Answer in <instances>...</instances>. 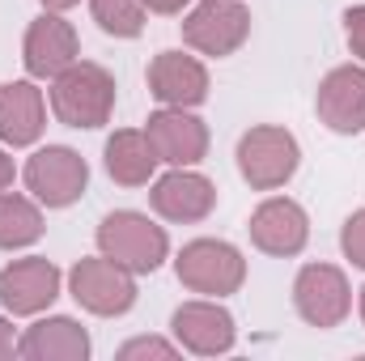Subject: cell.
<instances>
[{"mask_svg": "<svg viewBox=\"0 0 365 361\" xmlns=\"http://www.w3.org/2000/svg\"><path fill=\"white\" fill-rule=\"evenodd\" d=\"M77 51H81V39L73 30V21H64L60 13H43L30 21L26 30V43H21V64L34 81H47V77H60L68 64H77Z\"/></svg>", "mask_w": 365, "mask_h": 361, "instance_id": "obj_10", "label": "cell"}, {"mask_svg": "<svg viewBox=\"0 0 365 361\" xmlns=\"http://www.w3.org/2000/svg\"><path fill=\"white\" fill-rule=\"evenodd\" d=\"M98 251L106 260H115L119 268L136 272H158L170 255V238L158 221H149L145 213L136 208H119V213H106L102 225H98Z\"/></svg>", "mask_w": 365, "mask_h": 361, "instance_id": "obj_2", "label": "cell"}, {"mask_svg": "<svg viewBox=\"0 0 365 361\" xmlns=\"http://www.w3.org/2000/svg\"><path fill=\"white\" fill-rule=\"evenodd\" d=\"M175 353H179V345H170V340H162V336H136V340H128V345L119 349V361H136V357L170 361Z\"/></svg>", "mask_w": 365, "mask_h": 361, "instance_id": "obj_22", "label": "cell"}, {"mask_svg": "<svg viewBox=\"0 0 365 361\" xmlns=\"http://www.w3.org/2000/svg\"><path fill=\"white\" fill-rule=\"evenodd\" d=\"M247 230H251V243H255L264 255L289 260V255H297V251L306 247V238H310V217H306V208H302L297 200L272 195V200H264V204L251 213Z\"/></svg>", "mask_w": 365, "mask_h": 361, "instance_id": "obj_12", "label": "cell"}, {"mask_svg": "<svg viewBox=\"0 0 365 361\" xmlns=\"http://www.w3.org/2000/svg\"><path fill=\"white\" fill-rule=\"evenodd\" d=\"M170 332H175V345L195 353V357H221L234 349L238 340V327H234V315L221 306V298H200V302H182L179 310L170 315Z\"/></svg>", "mask_w": 365, "mask_h": 361, "instance_id": "obj_9", "label": "cell"}, {"mask_svg": "<svg viewBox=\"0 0 365 361\" xmlns=\"http://www.w3.org/2000/svg\"><path fill=\"white\" fill-rule=\"evenodd\" d=\"M13 179H17V171H13V158L0 149V191H9V187H13Z\"/></svg>", "mask_w": 365, "mask_h": 361, "instance_id": "obj_27", "label": "cell"}, {"mask_svg": "<svg viewBox=\"0 0 365 361\" xmlns=\"http://www.w3.org/2000/svg\"><path fill=\"white\" fill-rule=\"evenodd\" d=\"M21 179H26L30 195H34L38 204H47V208H68V204H77V200L86 195V187H90V162H86L77 149H68V145H47V149H38V153L26 162Z\"/></svg>", "mask_w": 365, "mask_h": 361, "instance_id": "obj_6", "label": "cell"}, {"mask_svg": "<svg viewBox=\"0 0 365 361\" xmlns=\"http://www.w3.org/2000/svg\"><path fill=\"white\" fill-rule=\"evenodd\" d=\"M90 13L110 39H136L149 17L145 0H90Z\"/></svg>", "mask_w": 365, "mask_h": 361, "instance_id": "obj_21", "label": "cell"}, {"mask_svg": "<svg viewBox=\"0 0 365 361\" xmlns=\"http://www.w3.org/2000/svg\"><path fill=\"white\" fill-rule=\"evenodd\" d=\"M47 128V102L34 81H4L0 86V141L26 149Z\"/></svg>", "mask_w": 365, "mask_h": 361, "instance_id": "obj_18", "label": "cell"}, {"mask_svg": "<svg viewBox=\"0 0 365 361\" xmlns=\"http://www.w3.org/2000/svg\"><path fill=\"white\" fill-rule=\"evenodd\" d=\"M314 111H319V119H323L331 132H340V136L365 132V68L361 64H340V68H331V73L319 81Z\"/></svg>", "mask_w": 365, "mask_h": 361, "instance_id": "obj_13", "label": "cell"}, {"mask_svg": "<svg viewBox=\"0 0 365 361\" xmlns=\"http://www.w3.org/2000/svg\"><path fill=\"white\" fill-rule=\"evenodd\" d=\"M73 4H81V0H43V9H51V13H64V9H73Z\"/></svg>", "mask_w": 365, "mask_h": 361, "instance_id": "obj_28", "label": "cell"}, {"mask_svg": "<svg viewBox=\"0 0 365 361\" xmlns=\"http://www.w3.org/2000/svg\"><path fill=\"white\" fill-rule=\"evenodd\" d=\"M149 93L162 102V106H200L208 98V68L195 60V56H182V51H158L149 60Z\"/></svg>", "mask_w": 365, "mask_h": 361, "instance_id": "obj_16", "label": "cell"}, {"mask_svg": "<svg viewBox=\"0 0 365 361\" xmlns=\"http://www.w3.org/2000/svg\"><path fill=\"white\" fill-rule=\"evenodd\" d=\"M17 357V336H13V323L0 315V361Z\"/></svg>", "mask_w": 365, "mask_h": 361, "instance_id": "obj_25", "label": "cell"}, {"mask_svg": "<svg viewBox=\"0 0 365 361\" xmlns=\"http://www.w3.org/2000/svg\"><path fill=\"white\" fill-rule=\"evenodd\" d=\"M293 306L310 327H340L353 310L349 276L336 264H306L293 280Z\"/></svg>", "mask_w": 365, "mask_h": 361, "instance_id": "obj_8", "label": "cell"}, {"mask_svg": "<svg viewBox=\"0 0 365 361\" xmlns=\"http://www.w3.org/2000/svg\"><path fill=\"white\" fill-rule=\"evenodd\" d=\"M115 111V77L93 64V60H77L68 64L60 77H51V115L64 128H102Z\"/></svg>", "mask_w": 365, "mask_h": 361, "instance_id": "obj_1", "label": "cell"}, {"mask_svg": "<svg viewBox=\"0 0 365 361\" xmlns=\"http://www.w3.org/2000/svg\"><path fill=\"white\" fill-rule=\"evenodd\" d=\"M60 285L64 276L51 260L43 255L13 260L9 268H0V306L9 315H43L60 298Z\"/></svg>", "mask_w": 365, "mask_h": 361, "instance_id": "obj_11", "label": "cell"}, {"mask_svg": "<svg viewBox=\"0 0 365 361\" xmlns=\"http://www.w3.org/2000/svg\"><path fill=\"white\" fill-rule=\"evenodd\" d=\"M68 293L77 298L81 310H90L98 319H119L136 306V272L119 268L106 255L77 260L68 272Z\"/></svg>", "mask_w": 365, "mask_h": 361, "instance_id": "obj_5", "label": "cell"}, {"mask_svg": "<svg viewBox=\"0 0 365 361\" xmlns=\"http://www.w3.org/2000/svg\"><path fill=\"white\" fill-rule=\"evenodd\" d=\"M361 323H365V289H361Z\"/></svg>", "mask_w": 365, "mask_h": 361, "instance_id": "obj_29", "label": "cell"}, {"mask_svg": "<svg viewBox=\"0 0 365 361\" xmlns=\"http://www.w3.org/2000/svg\"><path fill=\"white\" fill-rule=\"evenodd\" d=\"M238 175L251 183L255 191H276L297 175L302 166V149H297V136L289 128H276V123H259L251 132L238 136Z\"/></svg>", "mask_w": 365, "mask_h": 361, "instance_id": "obj_3", "label": "cell"}, {"mask_svg": "<svg viewBox=\"0 0 365 361\" xmlns=\"http://www.w3.org/2000/svg\"><path fill=\"white\" fill-rule=\"evenodd\" d=\"M251 34V13L242 0H200L182 17V43L200 56H234Z\"/></svg>", "mask_w": 365, "mask_h": 361, "instance_id": "obj_7", "label": "cell"}, {"mask_svg": "<svg viewBox=\"0 0 365 361\" xmlns=\"http://www.w3.org/2000/svg\"><path fill=\"white\" fill-rule=\"evenodd\" d=\"M43 238V213L38 200L21 191H0V251H21Z\"/></svg>", "mask_w": 365, "mask_h": 361, "instance_id": "obj_20", "label": "cell"}, {"mask_svg": "<svg viewBox=\"0 0 365 361\" xmlns=\"http://www.w3.org/2000/svg\"><path fill=\"white\" fill-rule=\"evenodd\" d=\"M340 247H344V255L365 268V208H357L349 221H344V230H340Z\"/></svg>", "mask_w": 365, "mask_h": 361, "instance_id": "obj_23", "label": "cell"}, {"mask_svg": "<svg viewBox=\"0 0 365 361\" xmlns=\"http://www.w3.org/2000/svg\"><path fill=\"white\" fill-rule=\"evenodd\" d=\"M149 204H153L158 217H166L175 225H191V221H204L217 208V183L195 175L191 166H175L170 175L153 179Z\"/></svg>", "mask_w": 365, "mask_h": 361, "instance_id": "obj_14", "label": "cell"}, {"mask_svg": "<svg viewBox=\"0 0 365 361\" xmlns=\"http://www.w3.org/2000/svg\"><path fill=\"white\" fill-rule=\"evenodd\" d=\"M102 162H106V175L119 187H145L158 171V149L149 145V136L140 128H119L106 141Z\"/></svg>", "mask_w": 365, "mask_h": 361, "instance_id": "obj_19", "label": "cell"}, {"mask_svg": "<svg viewBox=\"0 0 365 361\" xmlns=\"http://www.w3.org/2000/svg\"><path fill=\"white\" fill-rule=\"evenodd\" d=\"M145 136L158 149V162H170V166H195L208 153V128H204V119H195L182 106L153 111L149 123H145Z\"/></svg>", "mask_w": 365, "mask_h": 361, "instance_id": "obj_15", "label": "cell"}, {"mask_svg": "<svg viewBox=\"0 0 365 361\" xmlns=\"http://www.w3.org/2000/svg\"><path fill=\"white\" fill-rule=\"evenodd\" d=\"M90 349V332L68 315H47L17 340V357L26 361H86Z\"/></svg>", "mask_w": 365, "mask_h": 361, "instance_id": "obj_17", "label": "cell"}, {"mask_svg": "<svg viewBox=\"0 0 365 361\" xmlns=\"http://www.w3.org/2000/svg\"><path fill=\"white\" fill-rule=\"evenodd\" d=\"M187 4H191V0H145V9H149V13H162V17H175Z\"/></svg>", "mask_w": 365, "mask_h": 361, "instance_id": "obj_26", "label": "cell"}, {"mask_svg": "<svg viewBox=\"0 0 365 361\" xmlns=\"http://www.w3.org/2000/svg\"><path fill=\"white\" fill-rule=\"evenodd\" d=\"M344 39H349V51L365 64V4H353L344 13Z\"/></svg>", "mask_w": 365, "mask_h": 361, "instance_id": "obj_24", "label": "cell"}, {"mask_svg": "<svg viewBox=\"0 0 365 361\" xmlns=\"http://www.w3.org/2000/svg\"><path fill=\"white\" fill-rule=\"evenodd\" d=\"M175 272H179L182 289L191 293H204V298H230L242 289L247 280V260L234 243L225 238H195L187 243L175 260Z\"/></svg>", "mask_w": 365, "mask_h": 361, "instance_id": "obj_4", "label": "cell"}]
</instances>
